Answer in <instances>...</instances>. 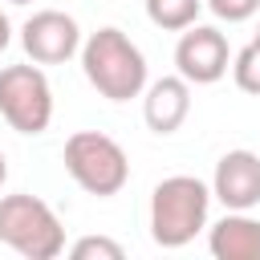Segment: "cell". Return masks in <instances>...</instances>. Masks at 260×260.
<instances>
[{
    "mask_svg": "<svg viewBox=\"0 0 260 260\" xmlns=\"http://www.w3.org/2000/svg\"><path fill=\"white\" fill-rule=\"evenodd\" d=\"M20 45L37 65H65L73 53H81V28L69 12L41 8L20 24Z\"/></svg>",
    "mask_w": 260,
    "mask_h": 260,
    "instance_id": "7",
    "label": "cell"
},
{
    "mask_svg": "<svg viewBox=\"0 0 260 260\" xmlns=\"http://www.w3.org/2000/svg\"><path fill=\"white\" fill-rule=\"evenodd\" d=\"M8 183V158H4V150H0V187Z\"/></svg>",
    "mask_w": 260,
    "mask_h": 260,
    "instance_id": "16",
    "label": "cell"
},
{
    "mask_svg": "<svg viewBox=\"0 0 260 260\" xmlns=\"http://www.w3.org/2000/svg\"><path fill=\"white\" fill-rule=\"evenodd\" d=\"M207 252L215 260H260V219L248 211H228L207 228Z\"/></svg>",
    "mask_w": 260,
    "mask_h": 260,
    "instance_id": "10",
    "label": "cell"
},
{
    "mask_svg": "<svg viewBox=\"0 0 260 260\" xmlns=\"http://www.w3.org/2000/svg\"><path fill=\"white\" fill-rule=\"evenodd\" d=\"M69 256H73V260H122L126 248H122L118 240H110V236H81V240L69 248Z\"/></svg>",
    "mask_w": 260,
    "mask_h": 260,
    "instance_id": "13",
    "label": "cell"
},
{
    "mask_svg": "<svg viewBox=\"0 0 260 260\" xmlns=\"http://www.w3.org/2000/svg\"><path fill=\"white\" fill-rule=\"evenodd\" d=\"M0 118L16 134H45L53 122V85L45 69L32 65H4L0 69Z\"/></svg>",
    "mask_w": 260,
    "mask_h": 260,
    "instance_id": "5",
    "label": "cell"
},
{
    "mask_svg": "<svg viewBox=\"0 0 260 260\" xmlns=\"http://www.w3.org/2000/svg\"><path fill=\"white\" fill-rule=\"evenodd\" d=\"M232 65L228 37L215 24H187L175 45V73L191 85H215Z\"/></svg>",
    "mask_w": 260,
    "mask_h": 260,
    "instance_id": "6",
    "label": "cell"
},
{
    "mask_svg": "<svg viewBox=\"0 0 260 260\" xmlns=\"http://www.w3.org/2000/svg\"><path fill=\"white\" fill-rule=\"evenodd\" d=\"M191 114V81H183L179 73L146 81L142 89V118L154 134H175Z\"/></svg>",
    "mask_w": 260,
    "mask_h": 260,
    "instance_id": "9",
    "label": "cell"
},
{
    "mask_svg": "<svg viewBox=\"0 0 260 260\" xmlns=\"http://www.w3.org/2000/svg\"><path fill=\"white\" fill-rule=\"evenodd\" d=\"M61 158H65L69 179L85 195L110 199V195H118L130 183V158H126L122 142H114L102 130H77V134H69Z\"/></svg>",
    "mask_w": 260,
    "mask_h": 260,
    "instance_id": "4",
    "label": "cell"
},
{
    "mask_svg": "<svg viewBox=\"0 0 260 260\" xmlns=\"http://www.w3.org/2000/svg\"><path fill=\"white\" fill-rule=\"evenodd\" d=\"M232 77H236V85H240L244 93L260 98V41L244 45V49L232 57Z\"/></svg>",
    "mask_w": 260,
    "mask_h": 260,
    "instance_id": "12",
    "label": "cell"
},
{
    "mask_svg": "<svg viewBox=\"0 0 260 260\" xmlns=\"http://www.w3.org/2000/svg\"><path fill=\"white\" fill-rule=\"evenodd\" d=\"M256 41H260V28H256Z\"/></svg>",
    "mask_w": 260,
    "mask_h": 260,
    "instance_id": "18",
    "label": "cell"
},
{
    "mask_svg": "<svg viewBox=\"0 0 260 260\" xmlns=\"http://www.w3.org/2000/svg\"><path fill=\"white\" fill-rule=\"evenodd\" d=\"M8 4H32V0H8Z\"/></svg>",
    "mask_w": 260,
    "mask_h": 260,
    "instance_id": "17",
    "label": "cell"
},
{
    "mask_svg": "<svg viewBox=\"0 0 260 260\" xmlns=\"http://www.w3.org/2000/svg\"><path fill=\"white\" fill-rule=\"evenodd\" d=\"M203 8H211L215 20H228V24H244L260 12V0H203Z\"/></svg>",
    "mask_w": 260,
    "mask_h": 260,
    "instance_id": "14",
    "label": "cell"
},
{
    "mask_svg": "<svg viewBox=\"0 0 260 260\" xmlns=\"http://www.w3.org/2000/svg\"><path fill=\"white\" fill-rule=\"evenodd\" d=\"M81 73L106 102H130V98H142L146 89V57L114 24L81 41Z\"/></svg>",
    "mask_w": 260,
    "mask_h": 260,
    "instance_id": "1",
    "label": "cell"
},
{
    "mask_svg": "<svg viewBox=\"0 0 260 260\" xmlns=\"http://www.w3.org/2000/svg\"><path fill=\"white\" fill-rule=\"evenodd\" d=\"M203 12V0H146V20L162 32H183Z\"/></svg>",
    "mask_w": 260,
    "mask_h": 260,
    "instance_id": "11",
    "label": "cell"
},
{
    "mask_svg": "<svg viewBox=\"0 0 260 260\" xmlns=\"http://www.w3.org/2000/svg\"><path fill=\"white\" fill-rule=\"evenodd\" d=\"M211 211V187L195 175H171L150 191V240L158 248H187Z\"/></svg>",
    "mask_w": 260,
    "mask_h": 260,
    "instance_id": "2",
    "label": "cell"
},
{
    "mask_svg": "<svg viewBox=\"0 0 260 260\" xmlns=\"http://www.w3.org/2000/svg\"><path fill=\"white\" fill-rule=\"evenodd\" d=\"M8 45H12V20H8L4 12H0V53H4Z\"/></svg>",
    "mask_w": 260,
    "mask_h": 260,
    "instance_id": "15",
    "label": "cell"
},
{
    "mask_svg": "<svg viewBox=\"0 0 260 260\" xmlns=\"http://www.w3.org/2000/svg\"><path fill=\"white\" fill-rule=\"evenodd\" d=\"M211 199L228 211H252L260 203V154L256 150H228L211 175Z\"/></svg>",
    "mask_w": 260,
    "mask_h": 260,
    "instance_id": "8",
    "label": "cell"
},
{
    "mask_svg": "<svg viewBox=\"0 0 260 260\" xmlns=\"http://www.w3.org/2000/svg\"><path fill=\"white\" fill-rule=\"evenodd\" d=\"M0 244L24 260H57L65 252V228L57 211L37 195H0Z\"/></svg>",
    "mask_w": 260,
    "mask_h": 260,
    "instance_id": "3",
    "label": "cell"
}]
</instances>
